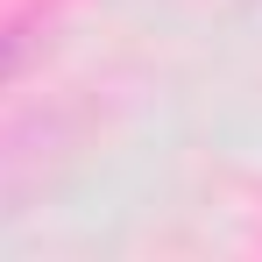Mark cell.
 Masks as SVG:
<instances>
[{
  "instance_id": "obj_1",
  "label": "cell",
  "mask_w": 262,
  "mask_h": 262,
  "mask_svg": "<svg viewBox=\"0 0 262 262\" xmlns=\"http://www.w3.org/2000/svg\"><path fill=\"white\" fill-rule=\"evenodd\" d=\"M14 64H21V36L7 29V36H0V85H7V71H14Z\"/></svg>"
}]
</instances>
